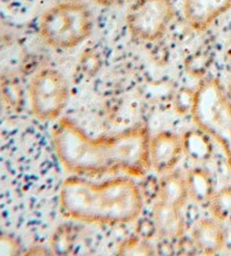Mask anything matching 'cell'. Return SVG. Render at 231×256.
Masks as SVG:
<instances>
[{
  "label": "cell",
  "instance_id": "cell-4",
  "mask_svg": "<svg viewBox=\"0 0 231 256\" xmlns=\"http://www.w3.org/2000/svg\"><path fill=\"white\" fill-rule=\"evenodd\" d=\"M194 121L219 144L231 170V100L219 80L208 79L192 98Z\"/></svg>",
  "mask_w": 231,
  "mask_h": 256
},
{
  "label": "cell",
  "instance_id": "cell-13",
  "mask_svg": "<svg viewBox=\"0 0 231 256\" xmlns=\"http://www.w3.org/2000/svg\"><path fill=\"white\" fill-rule=\"evenodd\" d=\"M208 202L213 217L221 222H231V188L213 194Z\"/></svg>",
  "mask_w": 231,
  "mask_h": 256
},
{
  "label": "cell",
  "instance_id": "cell-10",
  "mask_svg": "<svg viewBox=\"0 0 231 256\" xmlns=\"http://www.w3.org/2000/svg\"><path fill=\"white\" fill-rule=\"evenodd\" d=\"M230 10L231 0H184L185 20L198 32L208 30Z\"/></svg>",
  "mask_w": 231,
  "mask_h": 256
},
{
  "label": "cell",
  "instance_id": "cell-17",
  "mask_svg": "<svg viewBox=\"0 0 231 256\" xmlns=\"http://www.w3.org/2000/svg\"><path fill=\"white\" fill-rule=\"evenodd\" d=\"M2 94H0V118H2Z\"/></svg>",
  "mask_w": 231,
  "mask_h": 256
},
{
  "label": "cell",
  "instance_id": "cell-11",
  "mask_svg": "<svg viewBox=\"0 0 231 256\" xmlns=\"http://www.w3.org/2000/svg\"><path fill=\"white\" fill-rule=\"evenodd\" d=\"M193 240L204 254H216L224 244V232L218 222L203 220L194 227Z\"/></svg>",
  "mask_w": 231,
  "mask_h": 256
},
{
  "label": "cell",
  "instance_id": "cell-8",
  "mask_svg": "<svg viewBox=\"0 0 231 256\" xmlns=\"http://www.w3.org/2000/svg\"><path fill=\"white\" fill-rule=\"evenodd\" d=\"M172 16V0H133L126 14V26L133 38L154 42L165 34Z\"/></svg>",
  "mask_w": 231,
  "mask_h": 256
},
{
  "label": "cell",
  "instance_id": "cell-9",
  "mask_svg": "<svg viewBox=\"0 0 231 256\" xmlns=\"http://www.w3.org/2000/svg\"><path fill=\"white\" fill-rule=\"evenodd\" d=\"M183 150V140L178 136L170 132L156 134L149 142L150 167L158 173L170 170L180 160Z\"/></svg>",
  "mask_w": 231,
  "mask_h": 256
},
{
  "label": "cell",
  "instance_id": "cell-14",
  "mask_svg": "<svg viewBox=\"0 0 231 256\" xmlns=\"http://www.w3.org/2000/svg\"><path fill=\"white\" fill-rule=\"evenodd\" d=\"M183 147L185 152H188V154H190L192 157H195L196 160L206 158L208 152L206 141L196 134H192L186 136L183 140Z\"/></svg>",
  "mask_w": 231,
  "mask_h": 256
},
{
  "label": "cell",
  "instance_id": "cell-3",
  "mask_svg": "<svg viewBox=\"0 0 231 256\" xmlns=\"http://www.w3.org/2000/svg\"><path fill=\"white\" fill-rule=\"evenodd\" d=\"M144 198L128 178L92 183L80 178L64 180L60 208L70 218L86 224H126L139 217Z\"/></svg>",
  "mask_w": 231,
  "mask_h": 256
},
{
  "label": "cell",
  "instance_id": "cell-16",
  "mask_svg": "<svg viewBox=\"0 0 231 256\" xmlns=\"http://www.w3.org/2000/svg\"><path fill=\"white\" fill-rule=\"evenodd\" d=\"M94 2L100 6H118L126 2H133V0H94Z\"/></svg>",
  "mask_w": 231,
  "mask_h": 256
},
{
  "label": "cell",
  "instance_id": "cell-5",
  "mask_svg": "<svg viewBox=\"0 0 231 256\" xmlns=\"http://www.w3.org/2000/svg\"><path fill=\"white\" fill-rule=\"evenodd\" d=\"M92 30L88 7L77 0L62 2L44 12L40 20V34L48 46L72 48L90 38Z\"/></svg>",
  "mask_w": 231,
  "mask_h": 256
},
{
  "label": "cell",
  "instance_id": "cell-6",
  "mask_svg": "<svg viewBox=\"0 0 231 256\" xmlns=\"http://www.w3.org/2000/svg\"><path fill=\"white\" fill-rule=\"evenodd\" d=\"M30 102L40 121L59 118L69 98V85L59 70L44 68L34 74L30 84Z\"/></svg>",
  "mask_w": 231,
  "mask_h": 256
},
{
  "label": "cell",
  "instance_id": "cell-12",
  "mask_svg": "<svg viewBox=\"0 0 231 256\" xmlns=\"http://www.w3.org/2000/svg\"><path fill=\"white\" fill-rule=\"evenodd\" d=\"M186 185H188V196L195 200L210 201L212 196V182L206 172L202 170H194L190 172L186 180Z\"/></svg>",
  "mask_w": 231,
  "mask_h": 256
},
{
  "label": "cell",
  "instance_id": "cell-2",
  "mask_svg": "<svg viewBox=\"0 0 231 256\" xmlns=\"http://www.w3.org/2000/svg\"><path fill=\"white\" fill-rule=\"evenodd\" d=\"M52 142L61 165L74 174L126 172L142 176L150 168V136L144 126L105 138H90L72 122L64 118L53 132Z\"/></svg>",
  "mask_w": 231,
  "mask_h": 256
},
{
  "label": "cell",
  "instance_id": "cell-1",
  "mask_svg": "<svg viewBox=\"0 0 231 256\" xmlns=\"http://www.w3.org/2000/svg\"><path fill=\"white\" fill-rule=\"evenodd\" d=\"M60 160L41 123L24 116L0 118V227L36 238L60 206Z\"/></svg>",
  "mask_w": 231,
  "mask_h": 256
},
{
  "label": "cell",
  "instance_id": "cell-7",
  "mask_svg": "<svg viewBox=\"0 0 231 256\" xmlns=\"http://www.w3.org/2000/svg\"><path fill=\"white\" fill-rule=\"evenodd\" d=\"M188 196V185L182 176L172 174L162 180L154 206V224L159 235L166 238L180 235L183 232L182 208Z\"/></svg>",
  "mask_w": 231,
  "mask_h": 256
},
{
  "label": "cell",
  "instance_id": "cell-18",
  "mask_svg": "<svg viewBox=\"0 0 231 256\" xmlns=\"http://www.w3.org/2000/svg\"><path fill=\"white\" fill-rule=\"evenodd\" d=\"M64 2H69V0H64Z\"/></svg>",
  "mask_w": 231,
  "mask_h": 256
},
{
  "label": "cell",
  "instance_id": "cell-15",
  "mask_svg": "<svg viewBox=\"0 0 231 256\" xmlns=\"http://www.w3.org/2000/svg\"><path fill=\"white\" fill-rule=\"evenodd\" d=\"M20 250V246L12 234H0V255H15Z\"/></svg>",
  "mask_w": 231,
  "mask_h": 256
}]
</instances>
